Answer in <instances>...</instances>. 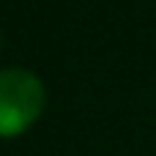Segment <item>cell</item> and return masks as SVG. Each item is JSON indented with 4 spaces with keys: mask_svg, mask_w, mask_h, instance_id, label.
Listing matches in <instances>:
<instances>
[{
    "mask_svg": "<svg viewBox=\"0 0 156 156\" xmlns=\"http://www.w3.org/2000/svg\"><path fill=\"white\" fill-rule=\"evenodd\" d=\"M44 85L27 69L0 71V137L27 132L44 110Z\"/></svg>",
    "mask_w": 156,
    "mask_h": 156,
    "instance_id": "6da1fadb",
    "label": "cell"
}]
</instances>
